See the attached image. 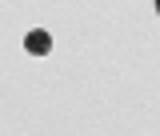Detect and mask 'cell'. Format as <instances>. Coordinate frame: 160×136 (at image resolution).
I'll return each instance as SVG.
<instances>
[{
    "mask_svg": "<svg viewBox=\"0 0 160 136\" xmlns=\"http://www.w3.org/2000/svg\"><path fill=\"white\" fill-rule=\"evenodd\" d=\"M24 48H28L32 56H48V52H52V36H48L44 28H32V32L24 36Z\"/></svg>",
    "mask_w": 160,
    "mask_h": 136,
    "instance_id": "obj_1",
    "label": "cell"
},
{
    "mask_svg": "<svg viewBox=\"0 0 160 136\" xmlns=\"http://www.w3.org/2000/svg\"><path fill=\"white\" fill-rule=\"evenodd\" d=\"M156 16H160V0H156Z\"/></svg>",
    "mask_w": 160,
    "mask_h": 136,
    "instance_id": "obj_2",
    "label": "cell"
}]
</instances>
